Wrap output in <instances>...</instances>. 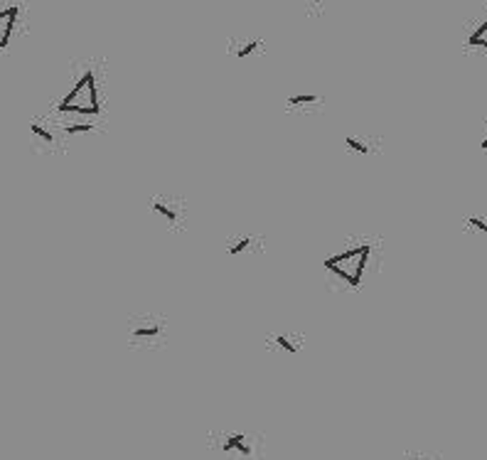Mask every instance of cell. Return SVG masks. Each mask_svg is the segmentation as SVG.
Masks as SVG:
<instances>
[{
    "instance_id": "1",
    "label": "cell",
    "mask_w": 487,
    "mask_h": 460,
    "mask_svg": "<svg viewBox=\"0 0 487 460\" xmlns=\"http://www.w3.org/2000/svg\"><path fill=\"white\" fill-rule=\"evenodd\" d=\"M377 256H379V246L375 239L370 236L352 239L349 246L344 244L342 249L325 256L323 271L328 276V283L340 291H359L377 268Z\"/></svg>"
},
{
    "instance_id": "13",
    "label": "cell",
    "mask_w": 487,
    "mask_h": 460,
    "mask_svg": "<svg viewBox=\"0 0 487 460\" xmlns=\"http://www.w3.org/2000/svg\"><path fill=\"white\" fill-rule=\"evenodd\" d=\"M261 47H263L261 40H239V42H231L229 52L236 59H247V57H252L254 52H259Z\"/></svg>"
},
{
    "instance_id": "7",
    "label": "cell",
    "mask_w": 487,
    "mask_h": 460,
    "mask_svg": "<svg viewBox=\"0 0 487 460\" xmlns=\"http://www.w3.org/2000/svg\"><path fill=\"white\" fill-rule=\"evenodd\" d=\"M303 345H305V338L293 330H276L266 338V347L278 350L283 354H300Z\"/></svg>"
},
{
    "instance_id": "14",
    "label": "cell",
    "mask_w": 487,
    "mask_h": 460,
    "mask_svg": "<svg viewBox=\"0 0 487 460\" xmlns=\"http://www.w3.org/2000/svg\"><path fill=\"white\" fill-rule=\"evenodd\" d=\"M30 131H32V136H35V138L40 141L42 145H50V148H52V145H57V136H54V131H47V128L42 126L40 121L32 123Z\"/></svg>"
},
{
    "instance_id": "15",
    "label": "cell",
    "mask_w": 487,
    "mask_h": 460,
    "mask_svg": "<svg viewBox=\"0 0 487 460\" xmlns=\"http://www.w3.org/2000/svg\"><path fill=\"white\" fill-rule=\"evenodd\" d=\"M62 131H64V134H69V136H79V134H92L94 126H92V123H82V121H79V123H64Z\"/></svg>"
},
{
    "instance_id": "12",
    "label": "cell",
    "mask_w": 487,
    "mask_h": 460,
    "mask_svg": "<svg viewBox=\"0 0 487 460\" xmlns=\"http://www.w3.org/2000/svg\"><path fill=\"white\" fill-rule=\"evenodd\" d=\"M344 145H347V150L362 155V158L375 153V141L364 138V136H347V138H344Z\"/></svg>"
},
{
    "instance_id": "17",
    "label": "cell",
    "mask_w": 487,
    "mask_h": 460,
    "mask_svg": "<svg viewBox=\"0 0 487 460\" xmlns=\"http://www.w3.org/2000/svg\"><path fill=\"white\" fill-rule=\"evenodd\" d=\"M303 3H305V6H308L310 8V10H323V3H325V0H303Z\"/></svg>"
},
{
    "instance_id": "18",
    "label": "cell",
    "mask_w": 487,
    "mask_h": 460,
    "mask_svg": "<svg viewBox=\"0 0 487 460\" xmlns=\"http://www.w3.org/2000/svg\"><path fill=\"white\" fill-rule=\"evenodd\" d=\"M480 145H482V148H485V150H487V131H485V136H482V141H480Z\"/></svg>"
},
{
    "instance_id": "2",
    "label": "cell",
    "mask_w": 487,
    "mask_h": 460,
    "mask_svg": "<svg viewBox=\"0 0 487 460\" xmlns=\"http://www.w3.org/2000/svg\"><path fill=\"white\" fill-rule=\"evenodd\" d=\"M170 340V322L160 312H131L126 320V343L133 350H158Z\"/></svg>"
},
{
    "instance_id": "5",
    "label": "cell",
    "mask_w": 487,
    "mask_h": 460,
    "mask_svg": "<svg viewBox=\"0 0 487 460\" xmlns=\"http://www.w3.org/2000/svg\"><path fill=\"white\" fill-rule=\"evenodd\" d=\"M219 450L226 460H259L261 440L249 431H226L219 436Z\"/></svg>"
},
{
    "instance_id": "11",
    "label": "cell",
    "mask_w": 487,
    "mask_h": 460,
    "mask_svg": "<svg viewBox=\"0 0 487 460\" xmlns=\"http://www.w3.org/2000/svg\"><path fill=\"white\" fill-rule=\"evenodd\" d=\"M465 47H472V50H487V13L480 22L472 25V30L467 32L465 37Z\"/></svg>"
},
{
    "instance_id": "16",
    "label": "cell",
    "mask_w": 487,
    "mask_h": 460,
    "mask_svg": "<svg viewBox=\"0 0 487 460\" xmlns=\"http://www.w3.org/2000/svg\"><path fill=\"white\" fill-rule=\"evenodd\" d=\"M406 460H441V455L428 453V450H414V453L406 455Z\"/></svg>"
},
{
    "instance_id": "9",
    "label": "cell",
    "mask_w": 487,
    "mask_h": 460,
    "mask_svg": "<svg viewBox=\"0 0 487 460\" xmlns=\"http://www.w3.org/2000/svg\"><path fill=\"white\" fill-rule=\"evenodd\" d=\"M15 20H17L15 6L0 10V47H8V42H10V37H13V30H15Z\"/></svg>"
},
{
    "instance_id": "10",
    "label": "cell",
    "mask_w": 487,
    "mask_h": 460,
    "mask_svg": "<svg viewBox=\"0 0 487 460\" xmlns=\"http://www.w3.org/2000/svg\"><path fill=\"white\" fill-rule=\"evenodd\" d=\"M463 231L467 234H477V236H487V212H472V215H465L460 220Z\"/></svg>"
},
{
    "instance_id": "8",
    "label": "cell",
    "mask_w": 487,
    "mask_h": 460,
    "mask_svg": "<svg viewBox=\"0 0 487 460\" xmlns=\"http://www.w3.org/2000/svg\"><path fill=\"white\" fill-rule=\"evenodd\" d=\"M323 94H315V92H300V94H293V96L286 99V106L288 111H318L323 108Z\"/></svg>"
},
{
    "instance_id": "4",
    "label": "cell",
    "mask_w": 487,
    "mask_h": 460,
    "mask_svg": "<svg viewBox=\"0 0 487 460\" xmlns=\"http://www.w3.org/2000/svg\"><path fill=\"white\" fill-rule=\"evenodd\" d=\"M148 210L153 212V217L165 224L170 231H185L187 222H190V205H187L180 194L173 192H160L155 197H150Z\"/></svg>"
},
{
    "instance_id": "3",
    "label": "cell",
    "mask_w": 487,
    "mask_h": 460,
    "mask_svg": "<svg viewBox=\"0 0 487 460\" xmlns=\"http://www.w3.org/2000/svg\"><path fill=\"white\" fill-rule=\"evenodd\" d=\"M57 108L64 113H79V116H99L101 113V96H99V82L94 67L79 74L74 87L64 94Z\"/></svg>"
},
{
    "instance_id": "6",
    "label": "cell",
    "mask_w": 487,
    "mask_h": 460,
    "mask_svg": "<svg viewBox=\"0 0 487 460\" xmlns=\"http://www.w3.org/2000/svg\"><path fill=\"white\" fill-rule=\"evenodd\" d=\"M224 251H226V256H231V259H236V261L254 259V256H259L263 251V236H259V234L229 236Z\"/></svg>"
}]
</instances>
